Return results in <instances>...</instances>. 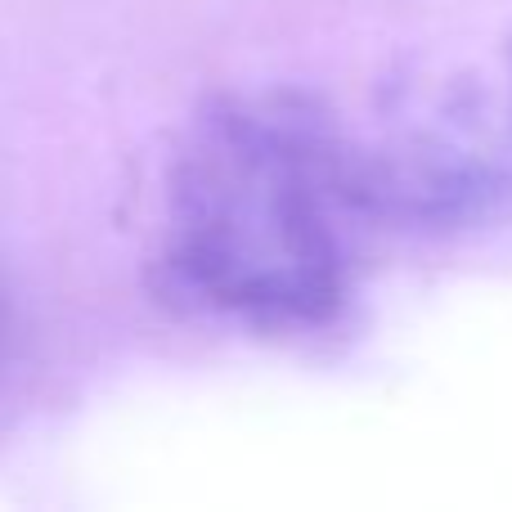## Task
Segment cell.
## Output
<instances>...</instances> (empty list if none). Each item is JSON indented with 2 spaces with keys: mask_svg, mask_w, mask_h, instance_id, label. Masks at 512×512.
<instances>
[{
  "mask_svg": "<svg viewBox=\"0 0 512 512\" xmlns=\"http://www.w3.org/2000/svg\"><path fill=\"white\" fill-rule=\"evenodd\" d=\"M337 131L297 86L207 95L167 162L153 292L256 333L333 328L355 297Z\"/></svg>",
  "mask_w": 512,
  "mask_h": 512,
  "instance_id": "1",
  "label": "cell"
},
{
  "mask_svg": "<svg viewBox=\"0 0 512 512\" xmlns=\"http://www.w3.org/2000/svg\"><path fill=\"white\" fill-rule=\"evenodd\" d=\"M355 221L450 234L512 212V23L486 63L382 81L369 131H337Z\"/></svg>",
  "mask_w": 512,
  "mask_h": 512,
  "instance_id": "2",
  "label": "cell"
},
{
  "mask_svg": "<svg viewBox=\"0 0 512 512\" xmlns=\"http://www.w3.org/2000/svg\"><path fill=\"white\" fill-rule=\"evenodd\" d=\"M18 360H23V315H18L14 288H9L5 274H0V391L9 387Z\"/></svg>",
  "mask_w": 512,
  "mask_h": 512,
  "instance_id": "3",
  "label": "cell"
}]
</instances>
